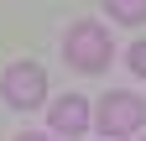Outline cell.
<instances>
[{
	"mask_svg": "<svg viewBox=\"0 0 146 141\" xmlns=\"http://www.w3.org/2000/svg\"><path fill=\"white\" fill-rule=\"evenodd\" d=\"M63 58L78 68V73H99V68H110V58H115V42H110V31L99 21H73L68 37H63Z\"/></svg>",
	"mask_w": 146,
	"mask_h": 141,
	"instance_id": "obj_1",
	"label": "cell"
},
{
	"mask_svg": "<svg viewBox=\"0 0 146 141\" xmlns=\"http://www.w3.org/2000/svg\"><path fill=\"white\" fill-rule=\"evenodd\" d=\"M141 120H146V104H141L136 94H125V89H110V94L99 99V115H89V126H99L110 141H120V136L141 131Z\"/></svg>",
	"mask_w": 146,
	"mask_h": 141,
	"instance_id": "obj_2",
	"label": "cell"
},
{
	"mask_svg": "<svg viewBox=\"0 0 146 141\" xmlns=\"http://www.w3.org/2000/svg\"><path fill=\"white\" fill-rule=\"evenodd\" d=\"M5 99L16 110H36V104L47 99V73L36 63H11L5 68Z\"/></svg>",
	"mask_w": 146,
	"mask_h": 141,
	"instance_id": "obj_3",
	"label": "cell"
},
{
	"mask_svg": "<svg viewBox=\"0 0 146 141\" xmlns=\"http://www.w3.org/2000/svg\"><path fill=\"white\" fill-rule=\"evenodd\" d=\"M52 131L58 136H78V131H89V99L84 94H63V99H52Z\"/></svg>",
	"mask_w": 146,
	"mask_h": 141,
	"instance_id": "obj_4",
	"label": "cell"
},
{
	"mask_svg": "<svg viewBox=\"0 0 146 141\" xmlns=\"http://www.w3.org/2000/svg\"><path fill=\"white\" fill-rule=\"evenodd\" d=\"M104 11L115 16V21H125V26L146 21V0H104Z\"/></svg>",
	"mask_w": 146,
	"mask_h": 141,
	"instance_id": "obj_5",
	"label": "cell"
},
{
	"mask_svg": "<svg viewBox=\"0 0 146 141\" xmlns=\"http://www.w3.org/2000/svg\"><path fill=\"white\" fill-rule=\"evenodd\" d=\"M131 73H136V78H146V42H136V47H131Z\"/></svg>",
	"mask_w": 146,
	"mask_h": 141,
	"instance_id": "obj_6",
	"label": "cell"
},
{
	"mask_svg": "<svg viewBox=\"0 0 146 141\" xmlns=\"http://www.w3.org/2000/svg\"><path fill=\"white\" fill-rule=\"evenodd\" d=\"M16 141H47V136H16Z\"/></svg>",
	"mask_w": 146,
	"mask_h": 141,
	"instance_id": "obj_7",
	"label": "cell"
}]
</instances>
